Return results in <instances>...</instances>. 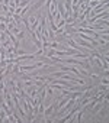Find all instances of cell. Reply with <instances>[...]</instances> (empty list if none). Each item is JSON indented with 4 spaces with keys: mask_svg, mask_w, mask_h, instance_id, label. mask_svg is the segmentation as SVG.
Here are the masks:
<instances>
[{
    "mask_svg": "<svg viewBox=\"0 0 109 123\" xmlns=\"http://www.w3.org/2000/svg\"><path fill=\"white\" fill-rule=\"evenodd\" d=\"M96 103H97V101H96ZM100 107H102V104H99V103H97V106H95V107H93L92 113H93V114H95V113H97V111L100 110Z\"/></svg>",
    "mask_w": 109,
    "mask_h": 123,
    "instance_id": "1",
    "label": "cell"
}]
</instances>
